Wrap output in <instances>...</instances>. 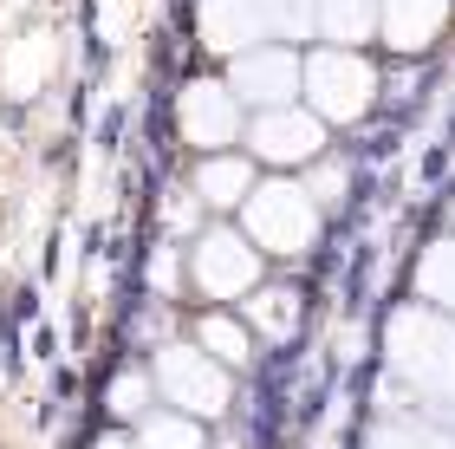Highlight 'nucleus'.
Returning <instances> with one entry per match:
<instances>
[{
	"mask_svg": "<svg viewBox=\"0 0 455 449\" xmlns=\"http://www.w3.org/2000/svg\"><path fill=\"white\" fill-rule=\"evenodd\" d=\"M319 202L306 196V182H293V176H274V182H254L247 189V202H241V235L254 241L260 254H306L319 241Z\"/></svg>",
	"mask_w": 455,
	"mask_h": 449,
	"instance_id": "f257e3e1",
	"label": "nucleus"
},
{
	"mask_svg": "<svg viewBox=\"0 0 455 449\" xmlns=\"http://www.w3.org/2000/svg\"><path fill=\"white\" fill-rule=\"evenodd\" d=\"M390 358L429 404H455V319L429 306H403L390 319Z\"/></svg>",
	"mask_w": 455,
	"mask_h": 449,
	"instance_id": "f03ea898",
	"label": "nucleus"
},
{
	"mask_svg": "<svg viewBox=\"0 0 455 449\" xmlns=\"http://www.w3.org/2000/svg\"><path fill=\"white\" fill-rule=\"evenodd\" d=\"M299 98L325 124H358L378 98V66L358 46H319L313 59H299Z\"/></svg>",
	"mask_w": 455,
	"mask_h": 449,
	"instance_id": "7ed1b4c3",
	"label": "nucleus"
},
{
	"mask_svg": "<svg viewBox=\"0 0 455 449\" xmlns=\"http://www.w3.org/2000/svg\"><path fill=\"white\" fill-rule=\"evenodd\" d=\"M189 287L202 300H247L260 287V248L241 229H209L189 248Z\"/></svg>",
	"mask_w": 455,
	"mask_h": 449,
	"instance_id": "20e7f679",
	"label": "nucleus"
},
{
	"mask_svg": "<svg viewBox=\"0 0 455 449\" xmlns=\"http://www.w3.org/2000/svg\"><path fill=\"white\" fill-rule=\"evenodd\" d=\"M156 391L189 417H221L228 411V365L209 358L202 345H163L156 352Z\"/></svg>",
	"mask_w": 455,
	"mask_h": 449,
	"instance_id": "39448f33",
	"label": "nucleus"
},
{
	"mask_svg": "<svg viewBox=\"0 0 455 449\" xmlns=\"http://www.w3.org/2000/svg\"><path fill=\"white\" fill-rule=\"evenodd\" d=\"M247 150L274 170H306L313 156H325V117L306 111V105H274V111H254L247 124Z\"/></svg>",
	"mask_w": 455,
	"mask_h": 449,
	"instance_id": "423d86ee",
	"label": "nucleus"
},
{
	"mask_svg": "<svg viewBox=\"0 0 455 449\" xmlns=\"http://www.w3.org/2000/svg\"><path fill=\"white\" fill-rule=\"evenodd\" d=\"M176 124H182V137H189V150H228L241 137V98H235V85L228 78H189L182 85V98H176Z\"/></svg>",
	"mask_w": 455,
	"mask_h": 449,
	"instance_id": "0eeeda50",
	"label": "nucleus"
},
{
	"mask_svg": "<svg viewBox=\"0 0 455 449\" xmlns=\"http://www.w3.org/2000/svg\"><path fill=\"white\" fill-rule=\"evenodd\" d=\"M228 85H235L241 105L254 111H274V105H293L299 98V52L293 46H247L235 52V66H228Z\"/></svg>",
	"mask_w": 455,
	"mask_h": 449,
	"instance_id": "6e6552de",
	"label": "nucleus"
},
{
	"mask_svg": "<svg viewBox=\"0 0 455 449\" xmlns=\"http://www.w3.org/2000/svg\"><path fill=\"white\" fill-rule=\"evenodd\" d=\"M455 0H378V33L390 52H429L449 27Z\"/></svg>",
	"mask_w": 455,
	"mask_h": 449,
	"instance_id": "1a4fd4ad",
	"label": "nucleus"
},
{
	"mask_svg": "<svg viewBox=\"0 0 455 449\" xmlns=\"http://www.w3.org/2000/svg\"><path fill=\"white\" fill-rule=\"evenodd\" d=\"M196 27H202V46L209 52L235 59V52H247V46L267 39V13H260V0H202Z\"/></svg>",
	"mask_w": 455,
	"mask_h": 449,
	"instance_id": "9d476101",
	"label": "nucleus"
},
{
	"mask_svg": "<svg viewBox=\"0 0 455 449\" xmlns=\"http://www.w3.org/2000/svg\"><path fill=\"white\" fill-rule=\"evenodd\" d=\"M247 189H254V156H235V150H209L196 170V196L209 209H241Z\"/></svg>",
	"mask_w": 455,
	"mask_h": 449,
	"instance_id": "9b49d317",
	"label": "nucleus"
},
{
	"mask_svg": "<svg viewBox=\"0 0 455 449\" xmlns=\"http://www.w3.org/2000/svg\"><path fill=\"white\" fill-rule=\"evenodd\" d=\"M241 306H247V333H260V339H274V345L299 333V293L293 287H254Z\"/></svg>",
	"mask_w": 455,
	"mask_h": 449,
	"instance_id": "f8f14e48",
	"label": "nucleus"
},
{
	"mask_svg": "<svg viewBox=\"0 0 455 449\" xmlns=\"http://www.w3.org/2000/svg\"><path fill=\"white\" fill-rule=\"evenodd\" d=\"M319 7V33L332 46H364L378 33V0H313Z\"/></svg>",
	"mask_w": 455,
	"mask_h": 449,
	"instance_id": "ddd939ff",
	"label": "nucleus"
},
{
	"mask_svg": "<svg viewBox=\"0 0 455 449\" xmlns=\"http://www.w3.org/2000/svg\"><path fill=\"white\" fill-rule=\"evenodd\" d=\"M137 449H202V417H189V411H143L137 417Z\"/></svg>",
	"mask_w": 455,
	"mask_h": 449,
	"instance_id": "4468645a",
	"label": "nucleus"
},
{
	"mask_svg": "<svg viewBox=\"0 0 455 449\" xmlns=\"http://www.w3.org/2000/svg\"><path fill=\"white\" fill-rule=\"evenodd\" d=\"M196 345L209 358H221V365H247L254 358V333H247L241 319H228V313H202L196 319Z\"/></svg>",
	"mask_w": 455,
	"mask_h": 449,
	"instance_id": "2eb2a0df",
	"label": "nucleus"
},
{
	"mask_svg": "<svg viewBox=\"0 0 455 449\" xmlns=\"http://www.w3.org/2000/svg\"><path fill=\"white\" fill-rule=\"evenodd\" d=\"M417 293H423V300H436L443 313H455V241H436V248L423 254V268H417Z\"/></svg>",
	"mask_w": 455,
	"mask_h": 449,
	"instance_id": "dca6fc26",
	"label": "nucleus"
},
{
	"mask_svg": "<svg viewBox=\"0 0 455 449\" xmlns=\"http://www.w3.org/2000/svg\"><path fill=\"white\" fill-rule=\"evenodd\" d=\"M260 13H267V39H306V33H319V7H313V0H260Z\"/></svg>",
	"mask_w": 455,
	"mask_h": 449,
	"instance_id": "f3484780",
	"label": "nucleus"
},
{
	"mask_svg": "<svg viewBox=\"0 0 455 449\" xmlns=\"http://www.w3.org/2000/svg\"><path fill=\"white\" fill-rule=\"evenodd\" d=\"M371 449H455L443 430H429L423 417H403V423H384L378 437H371Z\"/></svg>",
	"mask_w": 455,
	"mask_h": 449,
	"instance_id": "a211bd4d",
	"label": "nucleus"
},
{
	"mask_svg": "<svg viewBox=\"0 0 455 449\" xmlns=\"http://www.w3.org/2000/svg\"><path fill=\"white\" fill-rule=\"evenodd\" d=\"M306 196H313L319 209L345 202V163H339V156H313V182H306Z\"/></svg>",
	"mask_w": 455,
	"mask_h": 449,
	"instance_id": "6ab92c4d",
	"label": "nucleus"
},
{
	"mask_svg": "<svg viewBox=\"0 0 455 449\" xmlns=\"http://www.w3.org/2000/svg\"><path fill=\"white\" fill-rule=\"evenodd\" d=\"M150 411V378L143 372H124L117 384H111V417H143Z\"/></svg>",
	"mask_w": 455,
	"mask_h": 449,
	"instance_id": "aec40b11",
	"label": "nucleus"
},
{
	"mask_svg": "<svg viewBox=\"0 0 455 449\" xmlns=\"http://www.w3.org/2000/svg\"><path fill=\"white\" fill-rule=\"evenodd\" d=\"M92 449H137V437H98Z\"/></svg>",
	"mask_w": 455,
	"mask_h": 449,
	"instance_id": "412c9836",
	"label": "nucleus"
}]
</instances>
